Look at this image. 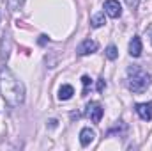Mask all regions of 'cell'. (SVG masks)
<instances>
[{
  "label": "cell",
  "mask_w": 152,
  "mask_h": 151,
  "mask_svg": "<svg viewBox=\"0 0 152 151\" xmlns=\"http://www.w3.org/2000/svg\"><path fill=\"white\" fill-rule=\"evenodd\" d=\"M94 137H96V132L87 126V128H83V130L80 132V144L85 148V146H88V144L94 141Z\"/></svg>",
  "instance_id": "8"
},
{
  "label": "cell",
  "mask_w": 152,
  "mask_h": 151,
  "mask_svg": "<svg viewBox=\"0 0 152 151\" xmlns=\"http://www.w3.org/2000/svg\"><path fill=\"white\" fill-rule=\"evenodd\" d=\"M11 44H12L11 36H9L7 32H4V36H2V43H0V55H2L4 61H7V57H9V53H11Z\"/></svg>",
  "instance_id": "7"
},
{
  "label": "cell",
  "mask_w": 152,
  "mask_h": 151,
  "mask_svg": "<svg viewBox=\"0 0 152 151\" xmlns=\"http://www.w3.org/2000/svg\"><path fill=\"white\" fill-rule=\"evenodd\" d=\"M81 84H83V96H87V93H88V87L92 85V78L87 75L81 76Z\"/></svg>",
  "instance_id": "13"
},
{
  "label": "cell",
  "mask_w": 152,
  "mask_h": 151,
  "mask_svg": "<svg viewBox=\"0 0 152 151\" xmlns=\"http://www.w3.org/2000/svg\"><path fill=\"white\" fill-rule=\"evenodd\" d=\"M97 48H99L97 41H94V39H85V41H81V43L78 44V48H76V53L83 57V55H90V53L97 52Z\"/></svg>",
  "instance_id": "4"
},
{
  "label": "cell",
  "mask_w": 152,
  "mask_h": 151,
  "mask_svg": "<svg viewBox=\"0 0 152 151\" xmlns=\"http://www.w3.org/2000/svg\"><path fill=\"white\" fill-rule=\"evenodd\" d=\"M134 110H136V114L140 115V119L151 121L152 119V101H149V103H136Z\"/></svg>",
  "instance_id": "6"
},
{
  "label": "cell",
  "mask_w": 152,
  "mask_h": 151,
  "mask_svg": "<svg viewBox=\"0 0 152 151\" xmlns=\"http://www.w3.org/2000/svg\"><path fill=\"white\" fill-rule=\"evenodd\" d=\"M104 53H106V57H108L110 61H115V59H117V55H118V52H117V48H115L113 44H110V46L106 48V52H104Z\"/></svg>",
  "instance_id": "14"
},
{
  "label": "cell",
  "mask_w": 152,
  "mask_h": 151,
  "mask_svg": "<svg viewBox=\"0 0 152 151\" xmlns=\"http://www.w3.org/2000/svg\"><path fill=\"white\" fill-rule=\"evenodd\" d=\"M73 94H75L73 85H69V84L60 85V89H58V100H64V101H66V100H71Z\"/></svg>",
  "instance_id": "10"
},
{
  "label": "cell",
  "mask_w": 152,
  "mask_h": 151,
  "mask_svg": "<svg viewBox=\"0 0 152 151\" xmlns=\"http://www.w3.org/2000/svg\"><path fill=\"white\" fill-rule=\"evenodd\" d=\"M103 25H104V13L94 14L92 20H90V27H92V29H99V27H103Z\"/></svg>",
  "instance_id": "11"
},
{
  "label": "cell",
  "mask_w": 152,
  "mask_h": 151,
  "mask_svg": "<svg viewBox=\"0 0 152 151\" xmlns=\"http://www.w3.org/2000/svg\"><path fill=\"white\" fill-rule=\"evenodd\" d=\"M104 13H106L110 18H120V14H122V5H120L117 0H106V2H104Z\"/></svg>",
  "instance_id": "5"
},
{
  "label": "cell",
  "mask_w": 152,
  "mask_h": 151,
  "mask_svg": "<svg viewBox=\"0 0 152 151\" xmlns=\"http://www.w3.org/2000/svg\"><path fill=\"white\" fill-rule=\"evenodd\" d=\"M104 87H106V82H104L103 78H101V80H97V91H99V93H103V91H104Z\"/></svg>",
  "instance_id": "16"
},
{
  "label": "cell",
  "mask_w": 152,
  "mask_h": 151,
  "mask_svg": "<svg viewBox=\"0 0 152 151\" xmlns=\"http://www.w3.org/2000/svg\"><path fill=\"white\" fill-rule=\"evenodd\" d=\"M129 55L131 57H140L142 55V39L138 36H134L129 43Z\"/></svg>",
  "instance_id": "9"
},
{
  "label": "cell",
  "mask_w": 152,
  "mask_h": 151,
  "mask_svg": "<svg viewBox=\"0 0 152 151\" xmlns=\"http://www.w3.org/2000/svg\"><path fill=\"white\" fill-rule=\"evenodd\" d=\"M103 107H101V103H97V101H92V103H88L87 105V110H85V115L92 121V123H101V119H103Z\"/></svg>",
  "instance_id": "3"
},
{
  "label": "cell",
  "mask_w": 152,
  "mask_h": 151,
  "mask_svg": "<svg viewBox=\"0 0 152 151\" xmlns=\"http://www.w3.org/2000/svg\"><path fill=\"white\" fill-rule=\"evenodd\" d=\"M23 4H25V0H7V7H9V11H12V13L20 11V9L23 7Z\"/></svg>",
  "instance_id": "12"
},
{
  "label": "cell",
  "mask_w": 152,
  "mask_h": 151,
  "mask_svg": "<svg viewBox=\"0 0 152 151\" xmlns=\"http://www.w3.org/2000/svg\"><path fill=\"white\" fill-rule=\"evenodd\" d=\"M0 94L9 107H20L25 101V85L7 66L0 70Z\"/></svg>",
  "instance_id": "1"
},
{
  "label": "cell",
  "mask_w": 152,
  "mask_h": 151,
  "mask_svg": "<svg viewBox=\"0 0 152 151\" xmlns=\"http://www.w3.org/2000/svg\"><path fill=\"white\" fill-rule=\"evenodd\" d=\"M48 126H50V128H55V126H57V119H50V121H48Z\"/></svg>",
  "instance_id": "17"
},
{
  "label": "cell",
  "mask_w": 152,
  "mask_h": 151,
  "mask_svg": "<svg viewBox=\"0 0 152 151\" xmlns=\"http://www.w3.org/2000/svg\"><path fill=\"white\" fill-rule=\"evenodd\" d=\"M126 4H127V7H129L131 11H134V9L140 5V0H126Z\"/></svg>",
  "instance_id": "15"
},
{
  "label": "cell",
  "mask_w": 152,
  "mask_h": 151,
  "mask_svg": "<svg viewBox=\"0 0 152 151\" xmlns=\"http://www.w3.org/2000/svg\"><path fill=\"white\" fill-rule=\"evenodd\" d=\"M151 85V75L140 68V66H131L127 70V87L133 93H143Z\"/></svg>",
  "instance_id": "2"
}]
</instances>
